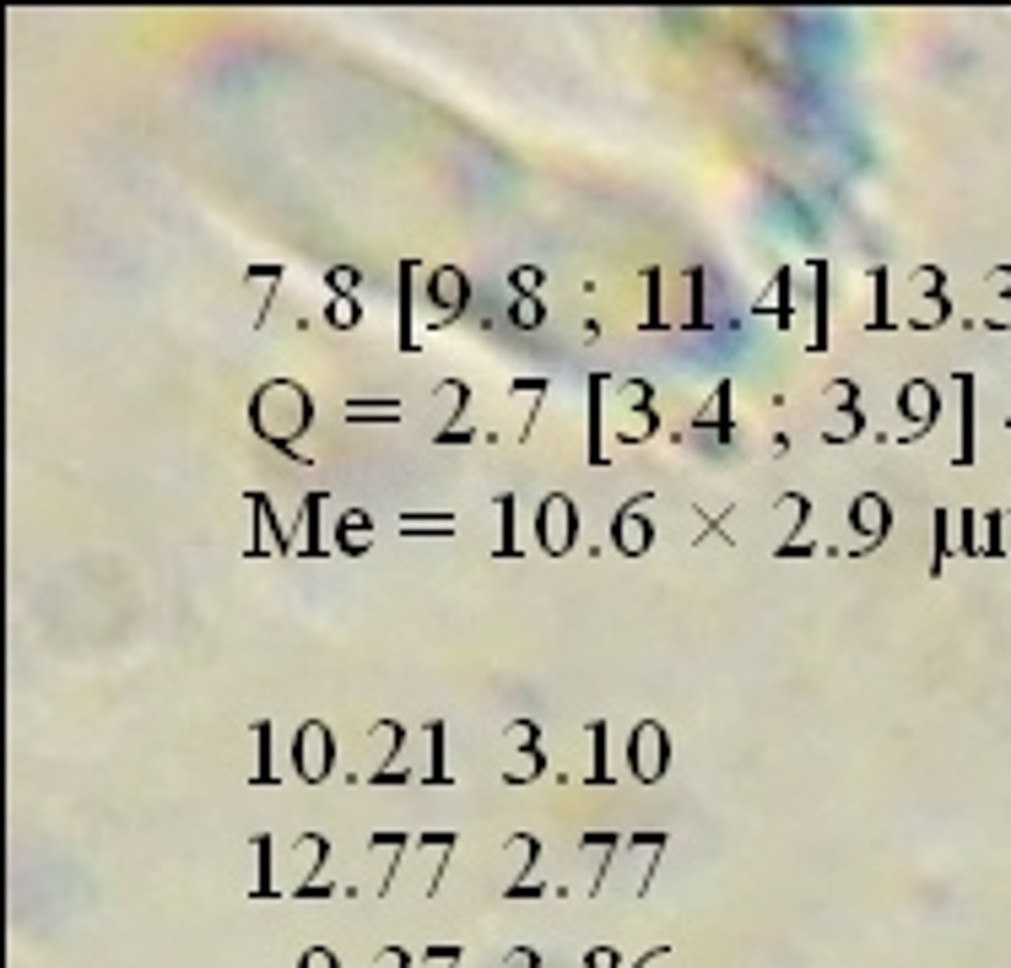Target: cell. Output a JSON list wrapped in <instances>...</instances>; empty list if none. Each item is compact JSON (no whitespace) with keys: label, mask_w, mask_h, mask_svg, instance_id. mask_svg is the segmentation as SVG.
<instances>
[{"label":"cell","mask_w":1011,"mask_h":968,"mask_svg":"<svg viewBox=\"0 0 1011 968\" xmlns=\"http://www.w3.org/2000/svg\"><path fill=\"white\" fill-rule=\"evenodd\" d=\"M314 422V406H309V395L298 390L292 379H276V384H265V390L255 395V433L265 444H276V449H287V455H298V433Z\"/></svg>","instance_id":"obj_1"},{"label":"cell","mask_w":1011,"mask_h":968,"mask_svg":"<svg viewBox=\"0 0 1011 968\" xmlns=\"http://www.w3.org/2000/svg\"><path fill=\"white\" fill-rule=\"evenodd\" d=\"M665 763H671V741H665V725L644 720L638 731L628 736V768L644 785H655V779L665 774Z\"/></svg>","instance_id":"obj_2"},{"label":"cell","mask_w":1011,"mask_h":968,"mask_svg":"<svg viewBox=\"0 0 1011 968\" xmlns=\"http://www.w3.org/2000/svg\"><path fill=\"white\" fill-rule=\"evenodd\" d=\"M536 536H541V547H547L552 558H563V552L574 547V536H579V509L563 493H552L547 503H541V514H536Z\"/></svg>","instance_id":"obj_3"},{"label":"cell","mask_w":1011,"mask_h":968,"mask_svg":"<svg viewBox=\"0 0 1011 968\" xmlns=\"http://www.w3.org/2000/svg\"><path fill=\"white\" fill-rule=\"evenodd\" d=\"M330 763H336V747H330V725H298V774L309 779V785H319V779H330Z\"/></svg>","instance_id":"obj_4"},{"label":"cell","mask_w":1011,"mask_h":968,"mask_svg":"<svg viewBox=\"0 0 1011 968\" xmlns=\"http://www.w3.org/2000/svg\"><path fill=\"white\" fill-rule=\"evenodd\" d=\"M428 303H433V314H428L433 325L455 320V314L465 309V276L455 271V265H438V271L428 276Z\"/></svg>","instance_id":"obj_5"},{"label":"cell","mask_w":1011,"mask_h":968,"mask_svg":"<svg viewBox=\"0 0 1011 968\" xmlns=\"http://www.w3.org/2000/svg\"><path fill=\"white\" fill-rule=\"evenodd\" d=\"M887 520H893L887 498H876V493L855 498V530H860V541H882V536H887Z\"/></svg>","instance_id":"obj_6"},{"label":"cell","mask_w":1011,"mask_h":968,"mask_svg":"<svg viewBox=\"0 0 1011 968\" xmlns=\"http://www.w3.org/2000/svg\"><path fill=\"white\" fill-rule=\"evenodd\" d=\"M611 536H617V547L628 552V558H638V552H649V520L638 509H622L617 520H611Z\"/></svg>","instance_id":"obj_7"},{"label":"cell","mask_w":1011,"mask_h":968,"mask_svg":"<svg viewBox=\"0 0 1011 968\" xmlns=\"http://www.w3.org/2000/svg\"><path fill=\"white\" fill-rule=\"evenodd\" d=\"M325 855H330V844L319 839V833H303L298 844H292V855H287V866H292V877H309L314 866H325Z\"/></svg>","instance_id":"obj_8"},{"label":"cell","mask_w":1011,"mask_h":968,"mask_svg":"<svg viewBox=\"0 0 1011 968\" xmlns=\"http://www.w3.org/2000/svg\"><path fill=\"white\" fill-rule=\"evenodd\" d=\"M249 503H255V525H260V536H255V558H265V552H287L292 547V541L282 536V525H276L271 520V503H265V498H249Z\"/></svg>","instance_id":"obj_9"},{"label":"cell","mask_w":1011,"mask_h":968,"mask_svg":"<svg viewBox=\"0 0 1011 968\" xmlns=\"http://www.w3.org/2000/svg\"><path fill=\"white\" fill-rule=\"evenodd\" d=\"M536 855H541V844L530 839V833H514V839L503 844V871H509V882L520 877V871H525V866H530V860H536Z\"/></svg>","instance_id":"obj_10"},{"label":"cell","mask_w":1011,"mask_h":968,"mask_svg":"<svg viewBox=\"0 0 1011 968\" xmlns=\"http://www.w3.org/2000/svg\"><path fill=\"white\" fill-rule=\"evenodd\" d=\"M541 774H547V758H541V752H514V763L503 768L509 785H530V779H541Z\"/></svg>","instance_id":"obj_11"},{"label":"cell","mask_w":1011,"mask_h":968,"mask_svg":"<svg viewBox=\"0 0 1011 968\" xmlns=\"http://www.w3.org/2000/svg\"><path fill=\"white\" fill-rule=\"evenodd\" d=\"M903 411L930 428V417H936V390H930V384H909V390H903Z\"/></svg>","instance_id":"obj_12"},{"label":"cell","mask_w":1011,"mask_h":968,"mask_svg":"<svg viewBox=\"0 0 1011 968\" xmlns=\"http://www.w3.org/2000/svg\"><path fill=\"white\" fill-rule=\"evenodd\" d=\"M368 541H374V525H368V514H347V520H341V552H363Z\"/></svg>","instance_id":"obj_13"},{"label":"cell","mask_w":1011,"mask_h":968,"mask_svg":"<svg viewBox=\"0 0 1011 968\" xmlns=\"http://www.w3.org/2000/svg\"><path fill=\"white\" fill-rule=\"evenodd\" d=\"M649 433H655V411H622V422H617V439L638 444V439H649Z\"/></svg>","instance_id":"obj_14"},{"label":"cell","mask_w":1011,"mask_h":968,"mask_svg":"<svg viewBox=\"0 0 1011 968\" xmlns=\"http://www.w3.org/2000/svg\"><path fill=\"white\" fill-rule=\"evenodd\" d=\"M503 741H509V752H541V725L514 720L509 731H503Z\"/></svg>","instance_id":"obj_15"},{"label":"cell","mask_w":1011,"mask_h":968,"mask_svg":"<svg viewBox=\"0 0 1011 968\" xmlns=\"http://www.w3.org/2000/svg\"><path fill=\"white\" fill-rule=\"evenodd\" d=\"M428 779H433V785H444V779H449V768H444V731H438V725L428 731Z\"/></svg>","instance_id":"obj_16"},{"label":"cell","mask_w":1011,"mask_h":968,"mask_svg":"<svg viewBox=\"0 0 1011 968\" xmlns=\"http://www.w3.org/2000/svg\"><path fill=\"white\" fill-rule=\"evenodd\" d=\"M541 320H547V309H541V298H514V325H520V330H536Z\"/></svg>","instance_id":"obj_17"},{"label":"cell","mask_w":1011,"mask_h":968,"mask_svg":"<svg viewBox=\"0 0 1011 968\" xmlns=\"http://www.w3.org/2000/svg\"><path fill=\"white\" fill-rule=\"evenodd\" d=\"M401 530H455L449 514H401Z\"/></svg>","instance_id":"obj_18"},{"label":"cell","mask_w":1011,"mask_h":968,"mask_svg":"<svg viewBox=\"0 0 1011 968\" xmlns=\"http://www.w3.org/2000/svg\"><path fill=\"white\" fill-rule=\"evenodd\" d=\"M498 520H503V541H498V552H503V558H514V498H498Z\"/></svg>","instance_id":"obj_19"},{"label":"cell","mask_w":1011,"mask_h":968,"mask_svg":"<svg viewBox=\"0 0 1011 968\" xmlns=\"http://www.w3.org/2000/svg\"><path fill=\"white\" fill-rule=\"evenodd\" d=\"M698 422H703V428H730V422H725V384H720V390H714V406H703L698 411Z\"/></svg>","instance_id":"obj_20"},{"label":"cell","mask_w":1011,"mask_h":968,"mask_svg":"<svg viewBox=\"0 0 1011 968\" xmlns=\"http://www.w3.org/2000/svg\"><path fill=\"white\" fill-rule=\"evenodd\" d=\"M514 287H520V298H536V287H541V271H514Z\"/></svg>","instance_id":"obj_21"},{"label":"cell","mask_w":1011,"mask_h":968,"mask_svg":"<svg viewBox=\"0 0 1011 968\" xmlns=\"http://www.w3.org/2000/svg\"><path fill=\"white\" fill-rule=\"evenodd\" d=\"M855 433H860V417H855V411H844V417H838V428L828 433V439H855Z\"/></svg>","instance_id":"obj_22"},{"label":"cell","mask_w":1011,"mask_h":968,"mask_svg":"<svg viewBox=\"0 0 1011 968\" xmlns=\"http://www.w3.org/2000/svg\"><path fill=\"white\" fill-rule=\"evenodd\" d=\"M352 320H357V309H352V293H347L336 309H330V325H352Z\"/></svg>","instance_id":"obj_23"},{"label":"cell","mask_w":1011,"mask_h":968,"mask_svg":"<svg viewBox=\"0 0 1011 968\" xmlns=\"http://www.w3.org/2000/svg\"><path fill=\"white\" fill-rule=\"evenodd\" d=\"M303 968H336V958H330V952H303Z\"/></svg>","instance_id":"obj_24"},{"label":"cell","mask_w":1011,"mask_h":968,"mask_svg":"<svg viewBox=\"0 0 1011 968\" xmlns=\"http://www.w3.org/2000/svg\"><path fill=\"white\" fill-rule=\"evenodd\" d=\"M828 395H833V401H838V406H849V401H855V384H833V390H828Z\"/></svg>","instance_id":"obj_25"}]
</instances>
